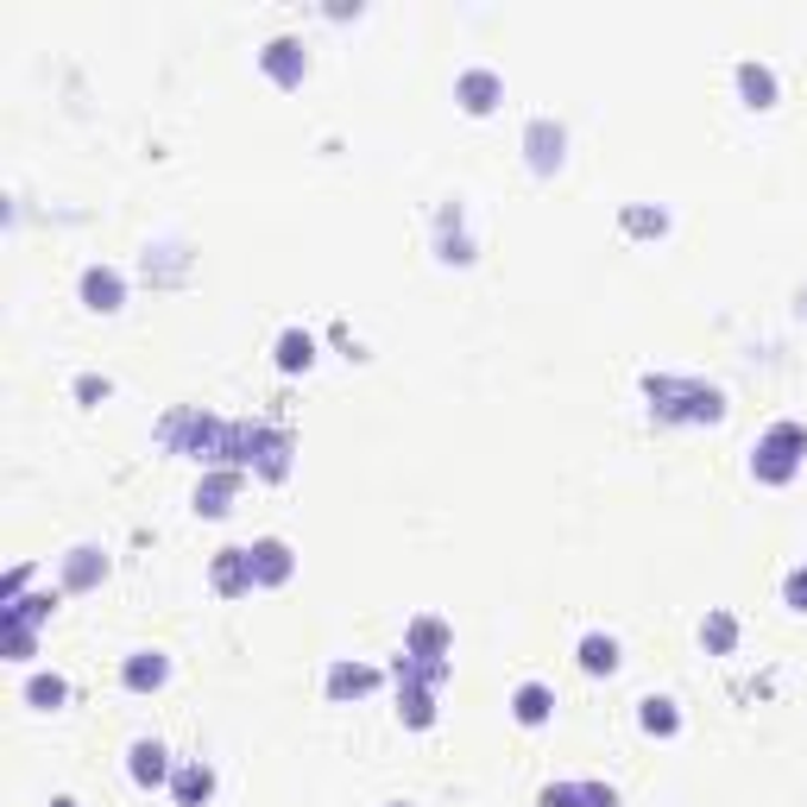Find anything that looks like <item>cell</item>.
<instances>
[{"instance_id":"obj_13","label":"cell","mask_w":807,"mask_h":807,"mask_svg":"<svg viewBox=\"0 0 807 807\" xmlns=\"http://www.w3.org/2000/svg\"><path fill=\"white\" fill-rule=\"evenodd\" d=\"M127 776H133L139 788H158L164 776H171V764H164V745H158V738H139V745L127 750Z\"/></svg>"},{"instance_id":"obj_24","label":"cell","mask_w":807,"mask_h":807,"mask_svg":"<svg viewBox=\"0 0 807 807\" xmlns=\"http://www.w3.org/2000/svg\"><path fill=\"white\" fill-rule=\"evenodd\" d=\"M700 644H707L713 656H732V644H738V618H732V612H707V625H700Z\"/></svg>"},{"instance_id":"obj_26","label":"cell","mask_w":807,"mask_h":807,"mask_svg":"<svg viewBox=\"0 0 807 807\" xmlns=\"http://www.w3.org/2000/svg\"><path fill=\"white\" fill-rule=\"evenodd\" d=\"M7 656L13 663H32L39 656V631H7Z\"/></svg>"},{"instance_id":"obj_18","label":"cell","mask_w":807,"mask_h":807,"mask_svg":"<svg viewBox=\"0 0 807 807\" xmlns=\"http://www.w3.org/2000/svg\"><path fill=\"white\" fill-rule=\"evenodd\" d=\"M171 795H178V807H202L209 795H215V769L209 764H183L178 783H171Z\"/></svg>"},{"instance_id":"obj_14","label":"cell","mask_w":807,"mask_h":807,"mask_svg":"<svg viewBox=\"0 0 807 807\" xmlns=\"http://www.w3.org/2000/svg\"><path fill=\"white\" fill-rule=\"evenodd\" d=\"M397 719L411 732L435 726V688H423V682H397Z\"/></svg>"},{"instance_id":"obj_6","label":"cell","mask_w":807,"mask_h":807,"mask_svg":"<svg viewBox=\"0 0 807 807\" xmlns=\"http://www.w3.org/2000/svg\"><path fill=\"white\" fill-rule=\"evenodd\" d=\"M454 650V631L435 618V612H423V618H411L404 625V656H423V663H448Z\"/></svg>"},{"instance_id":"obj_15","label":"cell","mask_w":807,"mask_h":807,"mask_svg":"<svg viewBox=\"0 0 807 807\" xmlns=\"http://www.w3.org/2000/svg\"><path fill=\"white\" fill-rule=\"evenodd\" d=\"M738 95H745V108H776V70L769 63H738Z\"/></svg>"},{"instance_id":"obj_16","label":"cell","mask_w":807,"mask_h":807,"mask_svg":"<svg viewBox=\"0 0 807 807\" xmlns=\"http://www.w3.org/2000/svg\"><path fill=\"white\" fill-rule=\"evenodd\" d=\"M379 688V669L366 663H335L329 669V700H354V694H373Z\"/></svg>"},{"instance_id":"obj_10","label":"cell","mask_w":807,"mask_h":807,"mask_svg":"<svg viewBox=\"0 0 807 807\" xmlns=\"http://www.w3.org/2000/svg\"><path fill=\"white\" fill-rule=\"evenodd\" d=\"M120 682L133 694H158L164 682H171V656H158V650H133L127 663H120Z\"/></svg>"},{"instance_id":"obj_9","label":"cell","mask_w":807,"mask_h":807,"mask_svg":"<svg viewBox=\"0 0 807 807\" xmlns=\"http://www.w3.org/2000/svg\"><path fill=\"white\" fill-rule=\"evenodd\" d=\"M240 480H246L240 467H209V473H202V486H196V512L202 517H228V512H234L228 498L240 493Z\"/></svg>"},{"instance_id":"obj_4","label":"cell","mask_w":807,"mask_h":807,"mask_svg":"<svg viewBox=\"0 0 807 807\" xmlns=\"http://www.w3.org/2000/svg\"><path fill=\"white\" fill-rule=\"evenodd\" d=\"M454 101H461L467 114H493L498 101H505V77H498V70H486V63H473V70H461V77H454Z\"/></svg>"},{"instance_id":"obj_28","label":"cell","mask_w":807,"mask_h":807,"mask_svg":"<svg viewBox=\"0 0 807 807\" xmlns=\"http://www.w3.org/2000/svg\"><path fill=\"white\" fill-rule=\"evenodd\" d=\"M543 807H581V783H555V788H543Z\"/></svg>"},{"instance_id":"obj_25","label":"cell","mask_w":807,"mask_h":807,"mask_svg":"<svg viewBox=\"0 0 807 807\" xmlns=\"http://www.w3.org/2000/svg\"><path fill=\"white\" fill-rule=\"evenodd\" d=\"M625 228H631V234H669V215H663V209H644V202H631Z\"/></svg>"},{"instance_id":"obj_11","label":"cell","mask_w":807,"mask_h":807,"mask_svg":"<svg viewBox=\"0 0 807 807\" xmlns=\"http://www.w3.org/2000/svg\"><path fill=\"white\" fill-rule=\"evenodd\" d=\"M101 574H108V555L95 543H77V549L63 555V593H89L101 587Z\"/></svg>"},{"instance_id":"obj_19","label":"cell","mask_w":807,"mask_h":807,"mask_svg":"<svg viewBox=\"0 0 807 807\" xmlns=\"http://www.w3.org/2000/svg\"><path fill=\"white\" fill-rule=\"evenodd\" d=\"M435 253L448 259V265H467L473 259L467 234H461V209H442V221H435Z\"/></svg>"},{"instance_id":"obj_32","label":"cell","mask_w":807,"mask_h":807,"mask_svg":"<svg viewBox=\"0 0 807 807\" xmlns=\"http://www.w3.org/2000/svg\"><path fill=\"white\" fill-rule=\"evenodd\" d=\"M51 807H77V801H70V795H58V801H51Z\"/></svg>"},{"instance_id":"obj_30","label":"cell","mask_w":807,"mask_h":807,"mask_svg":"<svg viewBox=\"0 0 807 807\" xmlns=\"http://www.w3.org/2000/svg\"><path fill=\"white\" fill-rule=\"evenodd\" d=\"M26 581H32V568H13V574H7V581H0V606H13V599L26 593Z\"/></svg>"},{"instance_id":"obj_1","label":"cell","mask_w":807,"mask_h":807,"mask_svg":"<svg viewBox=\"0 0 807 807\" xmlns=\"http://www.w3.org/2000/svg\"><path fill=\"white\" fill-rule=\"evenodd\" d=\"M644 392H650V411L663 416V423H719L726 416V397L713 392V385H700V379H644Z\"/></svg>"},{"instance_id":"obj_5","label":"cell","mask_w":807,"mask_h":807,"mask_svg":"<svg viewBox=\"0 0 807 807\" xmlns=\"http://www.w3.org/2000/svg\"><path fill=\"white\" fill-rule=\"evenodd\" d=\"M259 70L278 82V89H303V77H310V51L296 39H272L265 51H259Z\"/></svg>"},{"instance_id":"obj_22","label":"cell","mask_w":807,"mask_h":807,"mask_svg":"<svg viewBox=\"0 0 807 807\" xmlns=\"http://www.w3.org/2000/svg\"><path fill=\"white\" fill-rule=\"evenodd\" d=\"M278 366H284V373H310L315 366V341L303 335V329H284V335H278Z\"/></svg>"},{"instance_id":"obj_17","label":"cell","mask_w":807,"mask_h":807,"mask_svg":"<svg viewBox=\"0 0 807 807\" xmlns=\"http://www.w3.org/2000/svg\"><path fill=\"white\" fill-rule=\"evenodd\" d=\"M549 713H555V694L543 688V682H524V688L512 694V719L517 726H543Z\"/></svg>"},{"instance_id":"obj_33","label":"cell","mask_w":807,"mask_h":807,"mask_svg":"<svg viewBox=\"0 0 807 807\" xmlns=\"http://www.w3.org/2000/svg\"><path fill=\"white\" fill-rule=\"evenodd\" d=\"M392 807H404V801H392Z\"/></svg>"},{"instance_id":"obj_3","label":"cell","mask_w":807,"mask_h":807,"mask_svg":"<svg viewBox=\"0 0 807 807\" xmlns=\"http://www.w3.org/2000/svg\"><path fill=\"white\" fill-rule=\"evenodd\" d=\"M524 158H531L536 178H555V171H562V158H568V133H562L549 114H536L531 127H524Z\"/></svg>"},{"instance_id":"obj_27","label":"cell","mask_w":807,"mask_h":807,"mask_svg":"<svg viewBox=\"0 0 807 807\" xmlns=\"http://www.w3.org/2000/svg\"><path fill=\"white\" fill-rule=\"evenodd\" d=\"M783 599H788V612H807V568H788Z\"/></svg>"},{"instance_id":"obj_2","label":"cell","mask_w":807,"mask_h":807,"mask_svg":"<svg viewBox=\"0 0 807 807\" xmlns=\"http://www.w3.org/2000/svg\"><path fill=\"white\" fill-rule=\"evenodd\" d=\"M801 454H807V430H801V423H769L764 442L750 448V473H757L764 486H788L795 467H801Z\"/></svg>"},{"instance_id":"obj_21","label":"cell","mask_w":807,"mask_h":807,"mask_svg":"<svg viewBox=\"0 0 807 807\" xmlns=\"http://www.w3.org/2000/svg\"><path fill=\"white\" fill-rule=\"evenodd\" d=\"M637 726L656 732V738H675V732H682V713H675V700L650 694V700H637Z\"/></svg>"},{"instance_id":"obj_31","label":"cell","mask_w":807,"mask_h":807,"mask_svg":"<svg viewBox=\"0 0 807 807\" xmlns=\"http://www.w3.org/2000/svg\"><path fill=\"white\" fill-rule=\"evenodd\" d=\"M581 807H618V795L599 788V783H581Z\"/></svg>"},{"instance_id":"obj_7","label":"cell","mask_w":807,"mask_h":807,"mask_svg":"<svg viewBox=\"0 0 807 807\" xmlns=\"http://www.w3.org/2000/svg\"><path fill=\"white\" fill-rule=\"evenodd\" d=\"M246 555H253V581H259V587H284V581L296 574V555H291L284 536H259Z\"/></svg>"},{"instance_id":"obj_29","label":"cell","mask_w":807,"mask_h":807,"mask_svg":"<svg viewBox=\"0 0 807 807\" xmlns=\"http://www.w3.org/2000/svg\"><path fill=\"white\" fill-rule=\"evenodd\" d=\"M108 392H114V385H108V379H95V373H82V379H77V397H82V404H101Z\"/></svg>"},{"instance_id":"obj_8","label":"cell","mask_w":807,"mask_h":807,"mask_svg":"<svg viewBox=\"0 0 807 807\" xmlns=\"http://www.w3.org/2000/svg\"><path fill=\"white\" fill-rule=\"evenodd\" d=\"M82 303L95 315H114L120 303H127V278H120L114 265H89V272H82Z\"/></svg>"},{"instance_id":"obj_20","label":"cell","mask_w":807,"mask_h":807,"mask_svg":"<svg viewBox=\"0 0 807 807\" xmlns=\"http://www.w3.org/2000/svg\"><path fill=\"white\" fill-rule=\"evenodd\" d=\"M574 656H581V669H587V675H612V669H618V644H612L606 631H587Z\"/></svg>"},{"instance_id":"obj_23","label":"cell","mask_w":807,"mask_h":807,"mask_svg":"<svg viewBox=\"0 0 807 807\" xmlns=\"http://www.w3.org/2000/svg\"><path fill=\"white\" fill-rule=\"evenodd\" d=\"M63 700H70V682H63V675H32V682H26V707L58 713Z\"/></svg>"},{"instance_id":"obj_12","label":"cell","mask_w":807,"mask_h":807,"mask_svg":"<svg viewBox=\"0 0 807 807\" xmlns=\"http://www.w3.org/2000/svg\"><path fill=\"white\" fill-rule=\"evenodd\" d=\"M209 581H215V593H228V599H240V593H253V555L246 549H221L215 568H209Z\"/></svg>"}]
</instances>
